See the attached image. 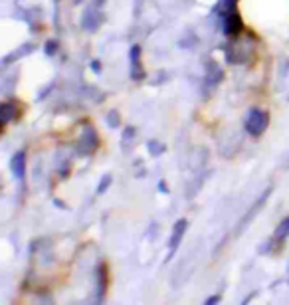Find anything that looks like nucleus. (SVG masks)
Segmentation results:
<instances>
[{
  "instance_id": "6e6552de",
  "label": "nucleus",
  "mask_w": 289,
  "mask_h": 305,
  "mask_svg": "<svg viewBox=\"0 0 289 305\" xmlns=\"http://www.w3.org/2000/svg\"><path fill=\"white\" fill-rule=\"evenodd\" d=\"M109 182H111V178H109V176H105V180H103V184L99 186V192H103V190L107 188V184H109Z\"/></svg>"
},
{
  "instance_id": "423d86ee",
  "label": "nucleus",
  "mask_w": 289,
  "mask_h": 305,
  "mask_svg": "<svg viewBox=\"0 0 289 305\" xmlns=\"http://www.w3.org/2000/svg\"><path fill=\"white\" fill-rule=\"evenodd\" d=\"M289 236V218H286L280 226H278V230H276V240H284V238H288Z\"/></svg>"
},
{
  "instance_id": "f03ea898",
  "label": "nucleus",
  "mask_w": 289,
  "mask_h": 305,
  "mask_svg": "<svg viewBox=\"0 0 289 305\" xmlns=\"http://www.w3.org/2000/svg\"><path fill=\"white\" fill-rule=\"evenodd\" d=\"M240 30H242V20H240V16H238L236 12H230V14L226 16V20H224V32H226L228 36H236Z\"/></svg>"
},
{
  "instance_id": "39448f33",
  "label": "nucleus",
  "mask_w": 289,
  "mask_h": 305,
  "mask_svg": "<svg viewBox=\"0 0 289 305\" xmlns=\"http://www.w3.org/2000/svg\"><path fill=\"white\" fill-rule=\"evenodd\" d=\"M139 46H133L131 50V62H133V76L135 77H141L139 76V70H141V64H139Z\"/></svg>"
},
{
  "instance_id": "7ed1b4c3",
  "label": "nucleus",
  "mask_w": 289,
  "mask_h": 305,
  "mask_svg": "<svg viewBox=\"0 0 289 305\" xmlns=\"http://www.w3.org/2000/svg\"><path fill=\"white\" fill-rule=\"evenodd\" d=\"M184 230H186V220H180V222H176V226H174V232H172V238H170V246H172V248H176V246H178V242H180V238H182Z\"/></svg>"
},
{
  "instance_id": "0eeeda50",
  "label": "nucleus",
  "mask_w": 289,
  "mask_h": 305,
  "mask_svg": "<svg viewBox=\"0 0 289 305\" xmlns=\"http://www.w3.org/2000/svg\"><path fill=\"white\" fill-rule=\"evenodd\" d=\"M10 117H12V105L10 103H4L2 105V123L6 125L10 121Z\"/></svg>"
},
{
  "instance_id": "20e7f679",
  "label": "nucleus",
  "mask_w": 289,
  "mask_h": 305,
  "mask_svg": "<svg viewBox=\"0 0 289 305\" xmlns=\"http://www.w3.org/2000/svg\"><path fill=\"white\" fill-rule=\"evenodd\" d=\"M12 170L18 178L24 176V152H18L14 158H12Z\"/></svg>"
},
{
  "instance_id": "1a4fd4ad",
  "label": "nucleus",
  "mask_w": 289,
  "mask_h": 305,
  "mask_svg": "<svg viewBox=\"0 0 289 305\" xmlns=\"http://www.w3.org/2000/svg\"><path fill=\"white\" fill-rule=\"evenodd\" d=\"M158 151H160V145H156V143H150V152H152V154H156Z\"/></svg>"
},
{
  "instance_id": "f257e3e1",
  "label": "nucleus",
  "mask_w": 289,
  "mask_h": 305,
  "mask_svg": "<svg viewBox=\"0 0 289 305\" xmlns=\"http://www.w3.org/2000/svg\"><path fill=\"white\" fill-rule=\"evenodd\" d=\"M270 125V115L266 111H252L250 113V119L246 121V129L252 133V135H262Z\"/></svg>"
}]
</instances>
